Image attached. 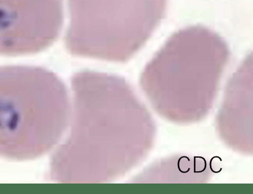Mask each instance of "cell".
Wrapping results in <instances>:
<instances>
[{"label":"cell","mask_w":253,"mask_h":194,"mask_svg":"<svg viewBox=\"0 0 253 194\" xmlns=\"http://www.w3.org/2000/svg\"><path fill=\"white\" fill-rule=\"evenodd\" d=\"M71 132L52 155L49 176L61 183L108 182L122 170L126 120L136 107L121 79L84 70L73 75Z\"/></svg>","instance_id":"1"},{"label":"cell","mask_w":253,"mask_h":194,"mask_svg":"<svg viewBox=\"0 0 253 194\" xmlns=\"http://www.w3.org/2000/svg\"><path fill=\"white\" fill-rule=\"evenodd\" d=\"M66 45L77 57L120 62L145 45L166 12L167 0H67Z\"/></svg>","instance_id":"3"},{"label":"cell","mask_w":253,"mask_h":194,"mask_svg":"<svg viewBox=\"0 0 253 194\" xmlns=\"http://www.w3.org/2000/svg\"><path fill=\"white\" fill-rule=\"evenodd\" d=\"M227 54L226 42L216 32L185 28L165 43L145 75V87L164 106L205 104Z\"/></svg>","instance_id":"4"},{"label":"cell","mask_w":253,"mask_h":194,"mask_svg":"<svg viewBox=\"0 0 253 194\" xmlns=\"http://www.w3.org/2000/svg\"><path fill=\"white\" fill-rule=\"evenodd\" d=\"M66 86L54 73L26 65L0 67V156L36 159L61 140L71 118Z\"/></svg>","instance_id":"2"},{"label":"cell","mask_w":253,"mask_h":194,"mask_svg":"<svg viewBox=\"0 0 253 194\" xmlns=\"http://www.w3.org/2000/svg\"><path fill=\"white\" fill-rule=\"evenodd\" d=\"M62 0H0V54H36L58 38Z\"/></svg>","instance_id":"5"}]
</instances>
